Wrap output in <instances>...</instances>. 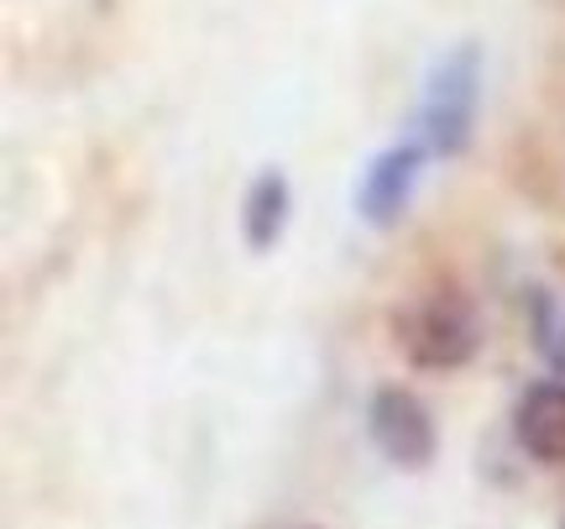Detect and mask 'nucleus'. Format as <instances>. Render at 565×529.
<instances>
[{
    "mask_svg": "<svg viewBox=\"0 0 565 529\" xmlns=\"http://www.w3.org/2000/svg\"><path fill=\"white\" fill-rule=\"evenodd\" d=\"M561 529H565V525H561Z\"/></svg>",
    "mask_w": 565,
    "mask_h": 529,
    "instance_id": "obj_8",
    "label": "nucleus"
},
{
    "mask_svg": "<svg viewBox=\"0 0 565 529\" xmlns=\"http://www.w3.org/2000/svg\"><path fill=\"white\" fill-rule=\"evenodd\" d=\"M424 168V147H387L377 163L366 168L362 189H356V210H362V221L372 225H393L404 215L408 194H414V179H419Z\"/></svg>",
    "mask_w": 565,
    "mask_h": 529,
    "instance_id": "obj_4",
    "label": "nucleus"
},
{
    "mask_svg": "<svg viewBox=\"0 0 565 529\" xmlns=\"http://www.w3.org/2000/svg\"><path fill=\"white\" fill-rule=\"evenodd\" d=\"M366 425H372V441L393 467L419 472L435 462V420L408 388H377L372 409H366Z\"/></svg>",
    "mask_w": 565,
    "mask_h": 529,
    "instance_id": "obj_3",
    "label": "nucleus"
},
{
    "mask_svg": "<svg viewBox=\"0 0 565 529\" xmlns=\"http://www.w3.org/2000/svg\"><path fill=\"white\" fill-rule=\"evenodd\" d=\"M477 68H482V53L477 42L456 47L450 59L435 68V80L424 89V142L456 158L471 142V126H477Z\"/></svg>",
    "mask_w": 565,
    "mask_h": 529,
    "instance_id": "obj_2",
    "label": "nucleus"
},
{
    "mask_svg": "<svg viewBox=\"0 0 565 529\" xmlns=\"http://www.w3.org/2000/svg\"><path fill=\"white\" fill-rule=\"evenodd\" d=\"M513 435L534 462H565V383H534L513 409Z\"/></svg>",
    "mask_w": 565,
    "mask_h": 529,
    "instance_id": "obj_5",
    "label": "nucleus"
},
{
    "mask_svg": "<svg viewBox=\"0 0 565 529\" xmlns=\"http://www.w3.org/2000/svg\"><path fill=\"white\" fill-rule=\"evenodd\" d=\"M534 341H540V351L550 357V367L565 372V315L555 309L550 294H534Z\"/></svg>",
    "mask_w": 565,
    "mask_h": 529,
    "instance_id": "obj_7",
    "label": "nucleus"
},
{
    "mask_svg": "<svg viewBox=\"0 0 565 529\" xmlns=\"http://www.w3.org/2000/svg\"><path fill=\"white\" fill-rule=\"evenodd\" d=\"M282 221H288V179L267 168L263 179L246 189V210H242V231L252 252H267V246L282 236Z\"/></svg>",
    "mask_w": 565,
    "mask_h": 529,
    "instance_id": "obj_6",
    "label": "nucleus"
},
{
    "mask_svg": "<svg viewBox=\"0 0 565 529\" xmlns=\"http://www.w3.org/2000/svg\"><path fill=\"white\" fill-rule=\"evenodd\" d=\"M393 336H398V347H404L408 362L440 372V367H461L477 357L482 326H477V309H471L466 294L435 288V294H424L419 305H408L393 315Z\"/></svg>",
    "mask_w": 565,
    "mask_h": 529,
    "instance_id": "obj_1",
    "label": "nucleus"
}]
</instances>
